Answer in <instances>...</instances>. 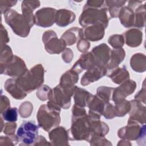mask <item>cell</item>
I'll return each instance as SVG.
<instances>
[{"mask_svg":"<svg viewBox=\"0 0 146 146\" xmlns=\"http://www.w3.org/2000/svg\"><path fill=\"white\" fill-rule=\"evenodd\" d=\"M104 3L105 1H100L98 5H93L91 1H87L86 5L92 6V8L84 6L79 18L80 25L83 27L91 25H102L106 28L108 19L107 15V9Z\"/></svg>","mask_w":146,"mask_h":146,"instance_id":"cell-1","label":"cell"},{"mask_svg":"<svg viewBox=\"0 0 146 146\" xmlns=\"http://www.w3.org/2000/svg\"><path fill=\"white\" fill-rule=\"evenodd\" d=\"M93 135L92 121L89 116L86 115L72 118L68 135L70 140H86L90 141Z\"/></svg>","mask_w":146,"mask_h":146,"instance_id":"cell-2","label":"cell"},{"mask_svg":"<svg viewBox=\"0 0 146 146\" xmlns=\"http://www.w3.org/2000/svg\"><path fill=\"white\" fill-rule=\"evenodd\" d=\"M44 70L42 65L38 64L19 77L16 82L19 88L25 92H31L43 82Z\"/></svg>","mask_w":146,"mask_h":146,"instance_id":"cell-3","label":"cell"},{"mask_svg":"<svg viewBox=\"0 0 146 146\" xmlns=\"http://www.w3.org/2000/svg\"><path fill=\"white\" fill-rule=\"evenodd\" d=\"M60 111L48 105L43 104L40 107L37 118L39 126L46 131L59 125L60 121Z\"/></svg>","mask_w":146,"mask_h":146,"instance_id":"cell-4","label":"cell"},{"mask_svg":"<svg viewBox=\"0 0 146 146\" xmlns=\"http://www.w3.org/2000/svg\"><path fill=\"white\" fill-rule=\"evenodd\" d=\"M6 17L7 23L11 26L14 32L21 37L28 35L31 27L27 19L15 10H11Z\"/></svg>","mask_w":146,"mask_h":146,"instance_id":"cell-5","label":"cell"},{"mask_svg":"<svg viewBox=\"0 0 146 146\" xmlns=\"http://www.w3.org/2000/svg\"><path fill=\"white\" fill-rule=\"evenodd\" d=\"M39 127L34 121H23L18 128L17 136L25 145L34 144L38 137Z\"/></svg>","mask_w":146,"mask_h":146,"instance_id":"cell-6","label":"cell"},{"mask_svg":"<svg viewBox=\"0 0 146 146\" xmlns=\"http://www.w3.org/2000/svg\"><path fill=\"white\" fill-rule=\"evenodd\" d=\"M45 49L51 54H58L62 52L66 46V44L62 39L59 40L56 34L52 30L45 32L43 36Z\"/></svg>","mask_w":146,"mask_h":146,"instance_id":"cell-7","label":"cell"},{"mask_svg":"<svg viewBox=\"0 0 146 146\" xmlns=\"http://www.w3.org/2000/svg\"><path fill=\"white\" fill-rule=\"evenodd\" d=\"M56 10L52 8H43L35 13V23L39 26L47 27L52 26L55 21Z\"/></svg>","mask_w":146,"mask_h":146,"instance_id":"cell-8","label":"cell"},{"mask_svg":"<svg viewBox=\"0 0 146 146\" xmlns=\"http://www.w3.org/2000/svg\"><path fill=\"white\" fill-rule=\"evenodd\" d=\"M142 127L137 122L129 119L127 126L123 127L118 131V136L127 140H136L140 136Z\"/></svg>","mask_w":146,"mask_h":146,"instance_id":"cell-9","label":"cell"},{"mask_svg":"<svg viewBox=\"0 0 146 146\" xmlns=\"http://www.w3.org/2000/svg\"><path fill=\"white\" fill-rule=\"evenodd\" d=\"M91 54H92L98 66L104 67L107 65L111 57V49L106 44H101L95 47Z\"/></svg>","mask_w":146,"mask_h":146,"instance_id":"cell-10","label":"cell"},{"mask_svg":"<svg viewBox=\"0 0 146 146\" xmlns=\"http://www.w3.org/2000/svg\"><path fill=\"white\" fill-rule=\"evenodd\" d=\"M136 83L132 80H127L118 88H114L113 95V101L117 103L123 100L129 95L133 93L136 88Z\"/></svg>","mask_w":146,"mask_h":146,"instance_id":"cell-11","label":"cell"},{"mask_svg":"<svg viewBox=\"0 0 146 146\" xmlns=\"http://www.w3.org/2000/svg\"><path fill=\"white\" fill-rule=\"evenodd\" d=\"M131 107L129 113V119L141 124L145 123V107L137 100L130 101Z\"/></svg>","mask_w":146,"mask_h":146,"instance_id":"cell-12","label":"cell"},{"mask_svg":"<svg viewBox=\"0 0 146 146\" xmlns=\"http://www.w3.org/2000/svg\"><path fill=\"white\" fill-rule=\"evenodd\" d=\"M106 73V67L96 65L94 68L88 70L84 74L81 80V84L83 86L87 85L101 78Z\"/></svg>","mask_w":146,"mask_h":146,"instance_id":"cell-13","label":"cell"},{"mask_svg":"<svg viewBox=\"0 0 146 146\" xmlns=\"http://www.w3.org/2000/svg\"><path fill=\"white\" fill-rule=\"evenodd\" d=\"M68 132L62 127L55 128L49 133V138L54 145H68Z\"/></svg>","mask_w":146,"mask_h":146,"instance_id":"cell-14","label":"cell"},{"mask_svg":"<svg viewBox=\"0 0 146 146\" xmlns=\"http://www.w3.org/2000/svg\"><path fill=\"white\" fill-rule=\"evenodd\" d=\"M105 27L102 25H95L87 27L83 33V36L91 41H97L103 38L104 34Z\"/></svg>","mask_w":146,"mask_h":146,"instance_id":"cell-15","label":"cell"},{"mask_svg":"<svg viewBox=\"0 0 146 146\" xmlns=\"http://www.w3.org/2000/svg\"><path fill=\"white\" fill-rule=\"evenodd\" d=\"M75 14L66 9L56 11L55 15V23L57 25L63 27L66 26L75 20Z\"/></svg>","mask_w":146,"mask_h":146,"instance_id":"cell-16","label":"cell"},{"mask_svg":"<svg viewBox=\"0 0 146 146\" xmlns=\"http://www.w3.org/2000/svg\"><path fill=\"white\" fill-rule=\"evenodd\" d=\"M39 1H23L22 3L23 15L27 19L32 27L35 23V18L33 14V10L39 6Z\"/></svg>","mask_w":146,"mask_h":146,"instance_id":"cell-17","label":"cell"},{"mask_svg":"<svg viewBox=\"0 0 146 146\" xmlns=\"http://www.w3.org/2000/svg\"><path fill=\"white\" fill-rule=\"evenodd\" d=\"M126 44L130 47H137L142 42L143 33L136 29H131L124 33Z\"/></svg>","mask_w":146,"mask_h":146,"instance_id":"cell-18","label":"cell"},{"mask_svg":"<svg viewBox=\"0 0 146 146\" xmlns=\"http://www.w3.org/2000/svg\"><path fill=\"white\" fill-rule=\"evenodd\" d=\"M74 100L75 105L80 107L88 106L94 95L87 91L76 87Z\"/></svg>","mask_w":146,"mask_h":146,"instance_id":"cell-19","label":"cell"},{"mask_svg":"<svg viewBox=\"0 0 146 146\" xmlns=\"http://www.w3.org/2000/svg\"><path fill=\"white\" fill-rule=\"evenodd\" d=\"M125 56V51L124 49H118L113 50L111 52L110 62L105 66L107 72L108 70H111L115 68L117 65L124 60Z\"/></svg>","mask_w":146,"mask_h":146,"instance_id":"cell-20","label":"cell"},{"mask_svg":"<svg viewBox=\"0 0 146 146\" xmlns=\"http://www.w3.org/2000/svg\"><path fill=\"white\" fill-rule=\"evenodd\" d=\"M119 17L121 23L126 27H130L133 26L135 14L129 7L122 8L119 13Z\"/></svg>","mask_w":146,"mask_h":146,"instance_id":"cell-21","label":"cell"},{"mask_svg":"<svg viewBox=\"0 0 146 146\" xmlns=\"http://www.w3.org/2000/svg\"><path fill=\"white\" fill-rule=\"evenodd\" d=\"M131 66L132 69L139 72H144L146 68L145 56L143 54L137 53L134 54L131 59Z\"/></svg>","mask_w":146,"mask_h":146,"instance_id":"cell-22","label":"cell"},{"mask_svg":"<svg viewBox=\"0 0 146 146\" xmlns=\"http://www.w3.org/2000/svg\"><path fill=\"white\" fill-rule=\"evenodd\" d=\"M133 26L137 28H143L145 26V5H140L135 9Z\"/></svg>","mask_w":146,"mask_h":146,"instance_id":"cell-23","label":"cell"},{"mask_svg":"<svg viewBox=\"0 0 146 146\" xmlns=\"http://www.w3.org/2000/svg\"><path fill=\"white\" fill-rule=\"evenodd\" d=\"M109 76L113 82L117 84H120L124 80H128L129 75L125 66H123L122 68H117V69L115 70Z\"/></svg>","mask_w":146,"mask_h":146,"instance_id":"cell-24","label":"cell"},{"mask_svg":"<svg viewBox=\"0 0 146 146\" xmlns=\"http://www.w3.org/2000/svg\"><path fill=\"white\" fill-rule=\"evenodd\" d=\"M74 72L75 71L71 69L63 74L62 76L60 84L71 87L74 86V84L78 80V73Z\"/></svg>","mask_w":146,"mask_h":146,"instance_id":"cell-25","label":"cell"},{"mask_svg":"<svg viewBox=\"0 0 146 146\" xmlns=\"http://www.w3.org/2000/svg\"><path fill=\"white\" fill-rule=\"evenodd\" d=\"M106 1V3L109 6L110 13L111 17H117L119 15L120 10L122 9L121 6L126 1Z\"/></svg>","mask_w":146,"mask_h":146,"instance_id":"cell-26","label":"cell"},{"mask_svg":"<svg viewBox=\"0 0 146 146\" xmlns=\"http://www.w3.org/2000/svg\"><path fill=\"white\" fill-rule=\"evenodd\" d=\"M2 116L5 120L10 122H14L17 120L18 109L16 107L10 108L9 107L4 110L2 113Z\"/></svg>","mask_w":146,"mask_h":146,"instance_id":"cell-27","label":"cell"},{"mask_svg":"<svg viewBox=\"0 0 146 146\" xmlns=\"http://www.w3.org/2000/svg\"><path fill=\"white\" fill-rule=\"evenodd\" d=\"M112 88H108L106 87H101L98 88L97 90V96L102 99L106 104L108 103L110 99L111 91Z\"/></svg>","mask_w":146,"mask_h":146,"instance_id":"cell-28","label":"cell"},{"mask_svg":"<svg viewBox=\"0 0 146 146\" xmlns=\"http://www.w3.org/2000/svg\"><path fill=\"white\" fill-rule=\"evenodd\" d=\"M72 30L74 31V29L72 28ZM73 31H71V30L70 29L69 30L67 31L62 36L61 39L64 40L65 43L68 45H71L72 44H74L76 42V40L77 39H78L80 37L76 36L77 34H75V33H73Z\"/></svg>","mask_w":146,"mask_h":146,"instance_id":"cell-29","label":"cell"},{"mask_svg":"<svg viewBox=\"0 0 146 146\" xmlns=\"http://www.w3.org/2000/svg\"><path fill=\"white\" fill-rule=\"evenodd\" d=\"M108 42L112 47L119 48L124 44V38L120 35H112L109 38Z\"/></svg>","mask_w":146,"mask_h":146,"instance_id":"cell-30","label":"cell"},{"mask_svg":"<svg viewBox=\"0 0 146 146\" xmlns=\"http://www.w3.org/2000/svg\"><path fill=\"white\" fill-rule=\"evenodd\" d=\"M33 104L30 102H25L22 103L19 108V113L22 117H26L30 116L31 113L33 111L31 110H27V109L32 108Z\"/></svg>","mask_w":146,"mask_h":146,"instance_id":"cell-31","label":"cell"},{"mask_svg":"<svg viewBox=\"0 0 146 146\" xmlns=\"http://www.w3.org/2000/svg\"><path fill=\"white\" fill-rule=\"evenodd\" d=\"M136 143L139 145H145V125H143L141 133L139 137L136 139Z\"/></svg>","mask_w":146,"mask_h":146,"instance_id":"cell-32","label":"cell"},{"mask_svg":"<svg viewBox=\"0 0 146 146\" xmlns=\"http://www.w3.org/2000/svg\"><path fill=\"white\" fill-rule=\"evenodd\" d=\"M141 100H140V102H143L144 103V104H145V86H144H144L143 87V88L141 89V90L135 95V99H136V100L137 101H140V98Z\"/></svg>","mask_w":146,"mask_h":146,"instance_id":"cell-33","label":"cell"},{"mask_svg":"<svg viewBox=\"0 0 146 146\" xmlns=\"http://www.w3.org/2000/svg\"><path fill=\"white\" fill-rule=\"evenodd\" d=\"M78 45H80V46L83 45V47L79 50V51H81V52H85L87 51V50L90 47V43L84 39H80L79 43H78Z\"/></svg>","mask_w":146,"mask_h":146,"instance_id":"cell-34","label":"cell"}]
</instances>
